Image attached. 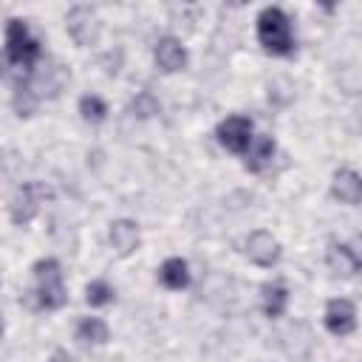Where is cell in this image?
Listing matches in <instances>:
<instances>
[{"instance_id": "21", "label": "cell", "mask_w": 362, "mask_h": 362, "mask_svg": "<svg viewBox=\"0 0 362 362\" xmlns=\"http://www.w3.org/2000/svg\"><path fill=\"white\" fill-rule=\"evenodd\" d=\"M45 362H76V359H74L65 348H54V351H51V356H48Z\"/></svg>"}, {"instance_id": "18", "label": "cell", "mask_w": 362, "mask_h": 362, "mask_svg": "<svg viewBox=\"0 0 362 362\" xmlns=\"http://www.w3.org/2000/svg\"><path fill=\"white\" fill-rule=\"evenodd\" d=\"M113 300H116V288H113L107 280L96 277V280H90V283L85 286V303H88L90 308H105V305H110Z\"/></svg>"}, {"instance_id": "13", "label": "cell", "mask_w": 362, "mask_h": 362, "mask_svg": "<svg viewBox=\"0 0 362 362\" xmlns=\"http://www.w3.org/2000/svg\"><path fill=\"white\" fill-rule=\"evenodd\" d=\"M331 195L334 201L345 204V206H356L362 201V178L356 170L351 167H342L331 175Z\"/></svg>"}, {"instance_id": "11", "label": "cell", "mask_w": 362, "mask_h": 362, "mask_svg": "<svg viewBox=\"0 0 362 362\" xmlns=\"http://www.w3.org/2000/svg\"><path fill=\"white\" fill-rule=\"evenodd\" d=\"M325 266L337 277H356L359 269H362V257H359V252L351 243L331 240L328 249H325Z\"/></svg>"}, {"instance_id": "6", "label": "cell", "mask_w": 362, "mask_h": 362, "mask_svg": "<svg viewBox=\"0 0 362 362\" xmlns=\"http://www.w3.org/2000/svg\"><path fill=\"white\" fill-rule=\"evenodd\" d=\"M243 252H246V257H249L255 266H260V269H272V266H277L280 257H283L280 240H277L272 232H266V229H255V232L246 238Z\"/></svg>"}, {"instance_id": "12", "label": "cell", "mask_w": 362, "mask_h": 362, "mask_svg": "<svg viewBox=\"0 0 362 362\" xmlns=\"http://www.w3.org/2000/svg\"><path fill=\"white\" fill-rule=\"evenodd\" d=\"M274 156H277V141H274V136H269V133H255V139L249 141V147H246V153H243V167H246L249 173H263V170L274 161Z\"/></svg>"}, {"instance_id": "19", "label": "cell", "mask_w": 362, "mask_h": 362, "mask_svg": "<svg viewBox=\"0 0 362 362\" xmlns=\"http://www.w3.org/2000/svg\"><path fill=\"white\" fill-rule=\"evenodd\" d=\"M161 110V105H158V99L150 93V90H139L133 99H130V113L136 116V119H150V116H156Z\"/></svg>"}, {"instance_id": "5", "label": "cell", "mask_w": 362, "mask_h": 362, "mask_svg": "<svg viewBox=\"0 0 362 362\" xmlns=\"http://www.w3.org/2000/svg\"><path fill=\"white\" fill-rule=\"evenodd\" d=\"M40 204H42V184L25 181L23 187H17V192L11 195V204H8L11 223L14 226H28L40 215Z\"/></svg>"}, {"instance_id": "10", "label": "cell", "mask_w": 362, "mask_h": 362, "mask_svg": "<svg viewBox=\"0 0 362 362\" xmlns=\"http://www.w3.org/2000/svg\"><path fill=\"white\" fill-rule=\"evenodd\" d=\"M107 240H110V249H113L119 257H130V255H136L139 246H141L139 223H136L133 218H116V221H110Z\"/></svg>"}, {"instance_id": "2", "label": "cell", "mask_w": 362, "mask_h": 362, "mask_svg": "<svg viewBox=\"0 0 362 362\" xmlns=\"http://www.w3.org/2000/svg\"><path fill=\"white\" fill-rule=\"evenodd\" d=\"M255 31H257V42L269 57H291L297 51V37H294V25L288 20V14L280 6H266L260 8L257 20H255Z\"/></svg>"}, {"instance_id": "7", "label": "cell", "mask_w": 362, "mask_h": 362, "mask_svg": "<svg viewBox=\"0 0 362 362\" xmlns=\"http://www.w3.org/2000/svg\"><path fill=\"white\" fill-rule=\"evenodd\" d=\"M322 325L334 337H348L356 331V305L348 297H331L322 311Z\"/></svg>"}, {"instance_id": "22", "label": "cell", "mask_w": 362, "mask_h": 362, "mask_svg": "<svg viewBox=\"0 0 362 362\" xmlns=\"http://www.w3.org/2000/svg\"><path fill=\"white\" fill-rule=\"evenodd\" d=\"M3 331H6V322H3V314H0V337H3Z\"/></svg>"}, {"instance_id": "4", "label": "cell", "mask_w": 362, "mask_h": 362, "mask_svg": "<svg viewBox=\"0 0 362 362\" xmlns=\"http://www.w3.org/2000/svg\"><path fill=\"white\" fill-rule=\"evenodd\" d=\"M215 139L218 144L226 150V153H235V156H243L249 141L255 139V122L249 116H240V113H232L226 119L218 122L215 127Z\"/></svg>"}, {"instance_id": "17", "label": "cell", "mask_w": 362, "mask_h": 362, "mask_svg": "<svg viewBox=\"0 0 362 362\" xmlns=\"http://www.w3.org/2000/svg\"><path fill=\"white\" fill-rule=\"evenodd\" d=\"M79 116L88 122V124H102L107 119V102L99 96V93H82L79 96Z\"/></svg>"}, {"instance_id": "20", "label": "cell", "mask_w": 362, "mask_h": 362, "mask_svg": "<svg viewBox=\"0 0 362 362\" xmlns=\"http://www.w3.org/2000/svg\"><path fill=\"white\" fill-rule=\"evenodd\" d=\"M11 105H14V110H17V116L23 119V116H31L34 110H37V105H40V99H37V93L28 88V85H20V88H14V96H11Z\"/></svg>"}, {"instance_id": "14", "label": "cell", "mask_w": 362, "mask_h": 362, "mask_svg": "<svg viewBox=\"0 0 362 362\" xmlns=\"http://www.w3.org/2000/svg\"><path fill=\"white\" fill-rule=\"evenodd\" d=\"M260 308L269 320H280L288 308V286L283 280H269L260 286Z\"/></svg>"}, {"instance_id": "9", "label": "cell", "mask_w": 362, "mask_h": 362, "mask_svg": "<svg viewBox=\"0 0 362 362\" xmlns=\"http://www.w3.org/2000/svg\"><path fill=\"white\" fill-rule=\"evenodd\" d=\"M153 59H156V68L164 71V74H178L187 68L189 62V54H187V45L173 37V34H164L156 40V48H153Z\"/></svg>"}, {"instance_id": "1", "label": "cell", "mask_w": 362, "mask_h": 362, "mask_svg": "<svg viewBox=\"0 0 362 362\" xmlns=\"http://www.w3.org/2000/svg\"><path fill=\"white\" fill-rule=\"evenodd\" d=\"M42 57V42L31 34L28 23L20 17H11L6 23V42H3V54H0V76L6 82H11L14 88L28 85L34 76V65Z\"/></svg>"}, {"instance_id": "3", "label": "cell", "mask_w": 362, "mask_h": 362, "mask_svg": "<svg viewBox=\"0 0 362 362\" xmlns=\"http://www.w3.org/2000/svg\"><path fill=\"white\" fill-rule=\"evenodd\" d=\"M34 274V291H28L34 297V308L42 311H59L68 303V288H65V272L62 263L57 257H40L31 266Z\"/></svg>"}, {"instance_id": "15", "label": "cell", "mask_w": 362, "mask_h": 362, "mask_svg": "<svg viewBox=\"0 0 362 362\" xmlns=\"http://www.w3.org/2000/svg\"><path fill=\"white\" fill-rule=\"evenodd\" d=\"M158 283L170 291H184L189 283H192V274H189V263L184 257H167L161 266H158Z\"/></svg>"}, {"instance_id": "8", "label": "cell", "mask_w": 362, "mask_h": 362, "mask_svg": "<svg viewBox=\"0 0 362 362\" xmlns=\"http://www.w3.org/2000/svg\"><path fill=\"white\" fill-rule=\"evenodd\" d=\"M65 28H68V34L74 37V42L76 45H93L96 40H99V17H96V11L93 8H88V6H74L71 11H68V17H65Z\"/></svg>"}, {"instance_id": "16", "label": "cell", "mask_w": 362, "mask_h": 362, "mask_svg": "<svg viewBox=\"0 0 362 362\" xmlns=\"http://www.w3.org/2000/svg\"><path fill=\"white\" fill-rule=\"evenodd\" d=\"M76 342L85 345V348H102L110 342V328L102 317H82L76 322V331H74Z\"/></svg>"}]
</instances>
